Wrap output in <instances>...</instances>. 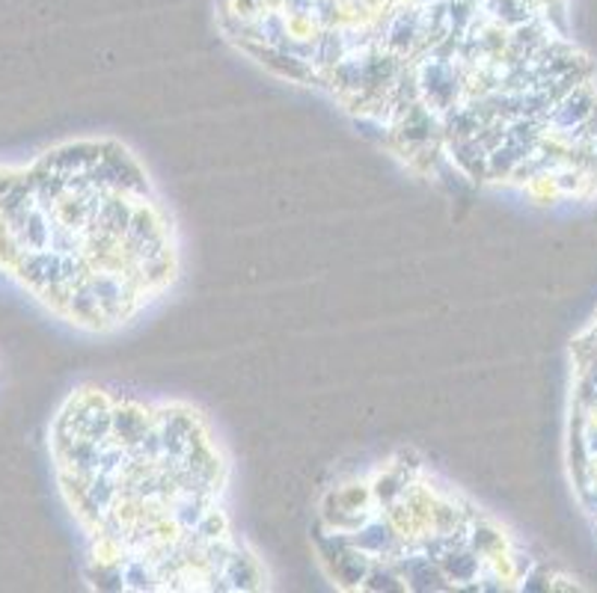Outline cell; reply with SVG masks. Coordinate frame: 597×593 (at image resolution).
Wrapping results in <instances>:
<instances>
[{"label": "cell", "instance_id": "3957f363", "mask_svg": "<svg viewBox=\"0 0 597 593\" xmlns=\"http://www.w3.org/2000/svg\"><path fill=\"white\" fill-rule=\"evenodd\" d=\"M309 540L345 593L574 588L533 540L404 445L339 472L315 502Z\"/></svg>", "mask_w": 597, "mask_h": 593}, {"label": "cell", "instance_id": "7a4b0ae2", "mask_svg": "<svg viewBox=\"0 0 597 593\" xmlns=\"http://www.w3.org/2000/svg\"><path fill=\"white\" fill-rule=\"evenodd\" d=\"M0 276L81 333H120L179 285V223L129 143H57L0 163Z\"/></svg>", "mask_w": 597, "mask_h": 593}, {"label": "cell", "instance_id": "6da1fadb", "mask_svg": "<svg viewBox=\"0 0 597 593\" xmlns=\"http://www.w3.org/2000/svg\"><path fill=\"white\" fill-rule=\"evenodd\" d=\"M93 588L259 593L271 572L232 510V457L199 404L81 383L48 424Z\"/></svg>", "mask_w": 597, "mask_h": 593}]
</instances>
